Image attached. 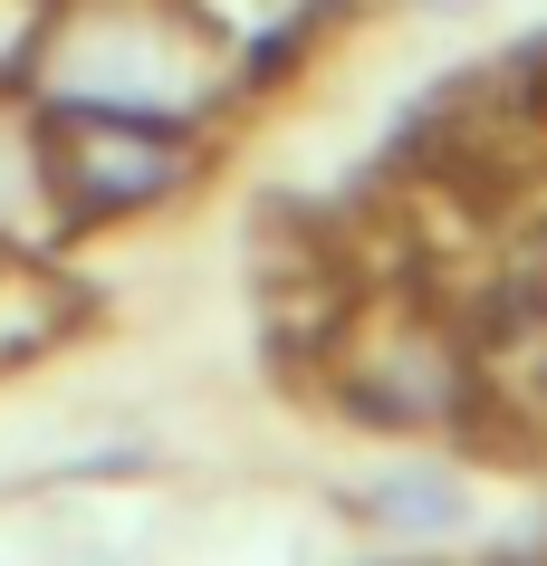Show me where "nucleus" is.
I'll use <instances>...</instances> for the list:
<instances>
[{
  "label": "nucleus",
  "instance_id": "1",
  "mask_svg": "<svg viewBox=\"0 0 547 566\" xmlns=\"http://www.w3.org/2000/svg\"><path fill=\"white\" fill-rule=\"evenodd\" d=\"M20 87L49 116H145L202 125L231 106L241 59L182 0H49Z\"/></svg>",
  "mask_w": 547,
  "mask_h": 566
},
{
  "label": "nucleus",
  "instance_id": "2",
  "mask_svg": "<svg viewBox=\"0 0 547 566\" xmlns=\"http://www.w3.org/2000/svg\"><path fill=\"white\" fill-rule=\"evenodd\" d=\"M49 174H59L67 221H125V211H154L164 192H182L192 145H182V125L145 116H49Z\"/></svg>",
  "mask_w": 547,
  "mask_h": 566
},
{
  "label": "nucleus",
  "instance_id": "3",
  "mask_svg": "<svg viewBox=\"0 0 547 566\" xmlns=\"http://www.w3.org/2000/svg\"><path fill=\"white\" fill-rule=\"evenodd\" d=\"M67 231L59 174H49V106L30 87H0V250H49Z\"/></svg>",
  "mask_w": 547,
  "mask_h": 566
},
{
  "label": "nucleus",
  "instance_id": "4",
  "mask_svg": "<svg viewBox=\"0 0 547 566\" xmlns=\"http://www.w3.org/2000/svg\"><path fill=\"white\" fill-rule=\"evenodd\" d=\"M346 385H356L365 403H385V413H442L461 394V356L432 327H413V317H385V327L346 356Z\"/></svg>",
  "mask_w": 547,
  "mask_h": 566
},
{
  "label": "nucleus",
  "instance_id": "5",
  "mask_svg": "<svg viewBox=\"0 0 547 566\" xmlns=\"http://www.w3.org/2000/svg\"><path fill=\"white\" fill-rule=\"evenodd\" d=\"M182 10H192V20H202V30H212L221 49L250 67L260 49H288L298 30H317L336 0H182Z\"/></svg>",
  "mask_w": 547,
  "mask_h": 566
},
{
  "label": "nucleus",
  "instance_id": "6",
  "mask_svg": "<svg viewBox=\"0 0 547 566\" xmlns=\"http://www.w3.org/2000/svg\"><path fill=\"white\" fill-rule=\"evenodd\" d=\"M59 317H67V298L30 269V250H0V365L30 356L39 336H59Z\"/></svg>",
  "mask_w": 547,
  "mask_h": 566
},
{
  "label": "nucleus",
  "instance_id": "7",
  "mask_svg": "<svg viewBox=\"0 0 547 566\" xmlns=\"http://www.w3.org/2000/svg\"><path fill=\"white\" fill-rule=\"evenodd\" d=\"M39 20H49V0H0V87H20V77H30Z\"/></svg>",
  "mask_w": 547,
  "mask_h": 566
}]
</instances>
